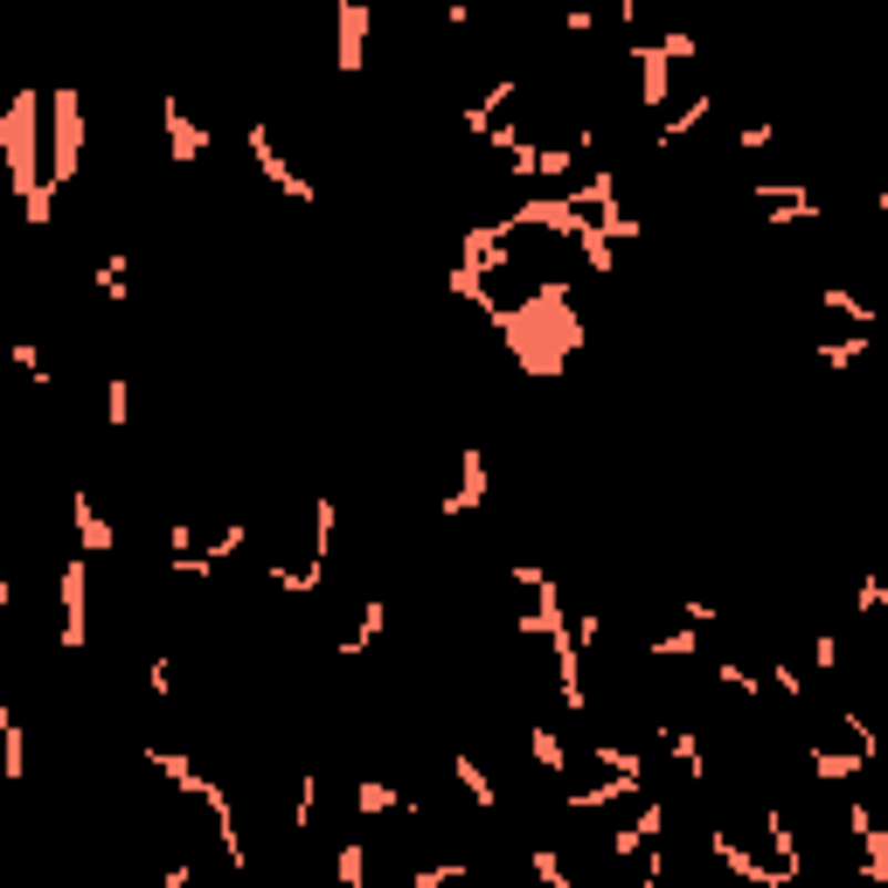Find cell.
Masks as SVG:
<instances>
[{
	"instance_id": "1",
	"label": "cell",
	"mask_w": 888,
	"mask_h": 888,
	"mask_svg": "<svg viewBox=\"0 0 888 888\" xmlns=\"http://www.w3.org/2000/svg\"><path fill=\"white\" fill-rule=\"evenodd\" d=\"M0 146H8V180H14V195L21 202H35L42 195V180H35V91H21L8 112H0Z\"/></svg>"
},
{
	"instance_id": "2",
	"label": "cell",
	"mask_w": 888,
	"mask_h": 888,
	"mask_svg": "<svg viewBox=\"0 0 888 888\" xmlns=\"http://www.w3.org/2000/svg\"><path fill=\"white\" fill-rule=\"evenodd\" d=\"M84 161V97L56 91V140H49V188H63Z\"/></svg>"
},
{
	"instance_id": "3",
	"label": "cell",
	"mask_w": 888,
	"mask_h": 888,
	"mask_svg": "<svg viewBox=\"0 0 888 888\" xmlns=\"http://www.w3.org/2000/svg\"><path fill=\"white\" fill-rule=\"evenodd\" d=\"M244 146H250V161H257V174H265L271 188H285V195H292V202H306V208L320 202V188H312V180H306V174H299V167L285 161L278 146H271V125H265V118H257L250 133H244Z\"/></svg>"
},
{
	"instance_id": "4",
	"label": "cell",
	"mask_w": 888,
	"mask_h": 888,
	"mask_svg": "<svg viewBox=\"0 0 888 888\" xmlns=\"http://www.w3.org/2000/svg\"><path fill=\"white\" fill-rule=\"evenodd\" d=\"M56 590H63V646H70V652H84V639H91V624H84V618H91V611H84V590H91V556H70Z\"/></svg>"
},
{
	"instance_id": "5",
	"label": "cell",
	"mask_w": 888,
	"mask_h": 888,
	"mask_svg": "<svg viewBox=\"0 0 888 888\" xmlns=\"http://www.w3.org/2000/svg\"><path fill=\"white\" fill-rule=\"evenodd\" d=\"M486 493H493L486 452H479V444H458V486L444 493V514H473V507H486Z\"/></svg>"
},
{
	"instance_id": "6",
	"label": "cell",
	"mask_w": 888,
	"mask_h": 888,
	"mask_svg": "<svg viewBox=\"0 0 888 888\" xmlns=\"http://www.w3.org/2000/svg\"><path fill=\"white\" fill-rule=\"evenodd\" d=\"M847 826H854V840H860V875H868L875 888H888V833L875 826V813H868V805H847Z\"/></svg>"
},
{
	"instance_id": "7",
	"label": "cell",
	"mask_w": 888,
	"mask_h": 888,
	"mask_svg": "<svg viewBox=\"0 0 888 888\" xmlns=\"http://www.w3.org/2000/svg\"><path fill=\"white\" fill-rule=\"evenodd\" d=\"M333 21H341V76H354L361 63H369V8H361V0H341V8H333Z\"/></svg>"
},
{
	"instance_id": "8",
	"label": "cell",
	"mask_w": 888,
	"mask_h": 888,
	"mask_svg": "<svg viewBox=\"0 0 888 888\" xmlns=\"http://www.w3.org/2000/svg\"><path fill=\"white\" fill-rule=\"evenodd\" d=\"M146 764L161 771L180 798H202L208 785H216V777H202V771H195V756H188V750H161V743H153V750H146Z\"/></svg>"
},
{
	"instance_id": "9",
	"label": "cell",
	"mask_w": 888,
	"mask_h": 888,
	"mask_svg": "<svg viewBox=\"0 0 888 888\" xmlns=\"http://www.w3.org/2000/svg\"><path fill=\"white\" fill-rule=\"evenodd\" d=\"M202 153H208V133H202V125L167 97V161H174V167H195Z\"/></svg>"
},
{
	"instance_id": "10",
	"label": "cell",
	"mask_w": 888,
	"mask_h": 888,
	"mask_svg": "<svg viewBox=\"0 0 888 888\" xmlns=\"http://www.w3.org/2000/svg\"><path fill=\"white\" fill-rule=\"evenodd\" d=\"M805 764H813V777H833V785H847V777H860L875 764L868 750H826V743H805Z\"/></svg>"
},
{
	"instance_id": "11",
	"label": "cell",
	"mask_w": 888,
	"mask_h": 888,
	"mask_svg": "<svg viewBox=\"0 0 888 888\" xmlns=\"http://www.w3.org/2000/svg\"><path fill=\"white\" fill-rule=\"evenodd\" d=\"M70 514H76V541H84V556H112V520L97 514V500H91V493H76V500H70Z\"/></svg>"
},
{
	"instance_id": "12",
	"label": "cell",
	"mask_w": 888,
	"mask_h": 888,
	"mask_svg": "<svg viewBox=\"0 0 888 888\" xmlns=\"http://www.w3.org/2000/svg\"><path fill=\"white\" fill-rule=\"evenodd\" d=\"M764 840H771V854H777V875L798 881V875H805V854H798V833H792L785 819H777V805L764 813Z\"/></svg>"
},
{
	"instance_id": "13",
	"label": "cell",
	"mask_w": 888,
	"mask_h": 888,
	"mask_svg": "<svg viewBox=\"0 0 888 888\" xmlns=\"http://www.w3.org/2000/svg\"><path fill=\"white\" fill-rule=\"evenodd\" d=\"M452 777H458V785H465V798H473L479 805V813H500V785H493V777L479 771V756H452Z\"/></svg>"
},
{
	"instance_id": "14",
	"label": "cell",
	"mask_w": 888,
	"mask_h": 888,
	"mask_svg": "<svg viewBox=\"0 0 888 888\" xmlns=\"http://www.w3.org/2000/svg\"><path fill=\"white\" fill-rule=\"evenodd\" d=\"M354 805H361V819H382V813H410V798L389 785V777H361L354 785Z\"/></svg>"
},
{
	"instance_id": "15",
	"label": "cell",
	"mask_w": 888,
	"mask_h": 888,
	"mask_svg": "<svg viewBox=\"0 0 888 888\" xmlns=\"http://www.w3.org/2000/svg\"><path fill=\"white\" fill-rule=\"evenodd\" d=\"M819 299H826V312H840V320H854L860 333H875V306H868V299H860V292H854V285H826V292H819Z\"/></svg>"
},
{
	"instance_id": "16",
	"label": "cell",
	"mask_w": 888,
	"mask_h": 888,
	"mask_svg": "<svg viewBox=\"0 0 888 888\" xmlns=\"http://www.w3.org/2000/svg\"><path fill=\"white\" fill-rule=\"evenodd\" d=\"M528 756H535V764H541L548 777H562V771H569V750H562L556 729H528Z\"/></svg>"
},
{
	"instance_id": "17",
	"label": "cell",
	"mask_w": 888,
	"mask_h": 888,
	"mask_svg": "<svg viewBox=\"0 0 888 888\" xmlns=\"http://www.w3.org/2000/svg\"><path fill=\"white\" fill-rule=\"evenodd\" d=\"M597 764H605L611 777H632V785H646V756H639V750H624V743H611V736L597 743Z\"/></svg>"
},
{
	"instance_id": "18",
	"label": "cell",
	"mask_w": 888,
	"mask_h": 888,
	"mask_svg": "<svg viewBox=\"0 0 888 888\" xmlns=\"http://www.w3.org/2000/svg\"><path fill=\"white\" fill-rule=\"evenodd\" d=\"M646 652H652V660H694V652H701V632H694V624H673V632H660Z\"/></svg>"
},
{
	"instance_id": "19",
	"label": "cell",
	"mask_w": 888,
	"mask_h": 888,
	"mask_svg": "<svg viewBox=\"0 0 888 888\" xmlns=\"http://www.w3.org/2000/svg\"><path fill=\"white\" fill-rule=\"evenodd\" d=\"M0 750H8V777L29 771V743H21V715L14 709H0Z\"/></svg>"
},
{
	"instance_id": "20",
	"label": "cell",
	"mask_w": 888,
	"mask_h": 888,
	"mask_svg": "<svg viewBox=\"0 0 888 888\" xmlns=\"http://www.w3.org/2000/svg\"><path fill=\"white\" fill-rule=\"evenodd\" d=\"M333 875H341V888H361V881H369V847H361V840H341V854H333Z\"/></svg>"
},
{
	"instance_id": "21",
	"label": "cell",
	"mask_w": 888,
	"mask_h": 888,
	"mask_svg": "<svg viewBox=\"0 0 888 888\" xmlns=\"http://www.w3.org/2000/svg\"><path fill=\"white\" fill-rule=\"evenodd\" d=\"M868 341H875V333H847V341H819V361H826V369H854V361L868 354Z\"/></svg>"
},
{
	"instance_id": "22",
	"label": "cell",
	"mask_w": 888,
	"mask_h": 888,
	"mask_svg": "<svg viewBox=\"0 0 888 888\" xmlns=\"http://www.w3.org/2000/svg\"><path fill=\"white\" fill-rule=\"evenodd\" d=\"M125 271H133V257H125V250H112V257H104V265H97V292L112 299V306L125 299Z\"/></svg>"
},
{
	"instance_id": "23",
	"label": "cell",
	"mask_w": 888,
	"mask_h": 888,
	"mask_svg": "<svg viewBox=\"0 0 888 888\" xmlns=\"http://www.w3.org/2000/svg\"><path fill=\"white\" fill-rule=\"evenodd\" d=\"M473 868H465V860H431V868H416L410 875V888H444V881H465Z\"/></svg>"
},
{
	"instance_id": "24",
	"label": "cell",
	"mask_w": 888,
	"mask_h": 888,
	"mask_svg": "<svg viewBox=\"0 0 888 888\" xmlns=\"http://www.w3.org/2000/svg\"><path fill=\"white\" fill-rule=\"evenodd\" d=\"M715 681H722V688H736L743 701H756V694H764V681H756V673H750V667H729V660L715 667Z\"/></svg>"
},
{
	"instance_id": "25",
	"label": "cell",
	"mask_w": 888,
	"mask_h": 888,
	"mask_svg": "<svg viewBox=\"0 0 888 888\" xmlns=\"http://www.w3.org/2000/svg\"><path fill=\"white\" fill-rule=\"evenodd\" d=\"M312 813H320V777H299V805H292V826L306 833V826H312Z\"/></svg>"
},
{
	"instance_id": "26",
	"label": "cell",
	"mask_w": 888,
	"mask_h": 888,
	"mask_svg": "<svg viewBox=\"0 0 888 888\" xmlns=\"http://www.w3.org/2000/svg\"><path fill=\"white\" fill-rule=\"evenodd\" d=\"M104 416H112V424H125V416H133V396H125L118 375H112V389H104Z\"/></svg>"
},
{
	"instance_id": "27",
	"label": "cell",
	"mask_w": 888,
	"mask_h": 888,
	"mask_svg": "<svg viewBox=\"0 0 888 888\" xmlns=\"http://www.w3.org/2000/svg\"><path fill=\"white\" fill-rule=\"evenodd\" d=\"M681 618H688V624H694V632H709V624H715V618H722V611H715V605H709V597H688V605H681Z\"/></svg>"
},
{
	"instance_id": "28",
	"label": "cell",
	"mask_w": 888,
	"mask_h": 888,
	"mask_svg": "<svg viewBox=\"0 0 888 888\" xmlns=\"http://www.w3.org/2000/svg\"><path fill=\"white\" fill-rule=\"evenodd\" d=\"M646 888H667V840L646 847Z\"/></svg>"
},
{
	"instance_id": "29",
	"label": "cell",
	"mask_w": 888,
	"mask_h": 888,
	"mask_svg": "<svg viewBox=\"0 0 888 888\" xmlns=\"http://www.w3.org/2000/svg\"><path fill=\"white\" fill-rule=\"evenodd\" d=\"M854 605H860V611H888V577H868V584H860V597H854Z\"/></svg>"
},
{
	"instance_id": "30",
	"label": "cell",
	"mask_w": 888,
	"mask_h": 888,
	"mask_svg": "<svg viewBox=\"0 0 888 888\" xmlns=\"http://www.w3.org/2000/svg\"><path fill=\"white\" fill-rule=\"evenodd\" d=\"M188 881H195V868H188V860H174V868L161 875V888H188Z\"/></svg>"
},
{
	"instance_id": "31",
	"label": "cell",
	"mask_w": 888,
	"mask_h": 888,
	"mask_svg": "<svg viewBox=\"0 0 888 888\" xmlns=\"http://www.w3.org/2000/svg\"><path fill=\"white\" fill-rule=\"evenodd\" d=\"M736 888H792V881H736Z\"/></svg>"
},
{
	"instance_id": "32",
	"label": "cell",
	"mask_w": 888,
	"mask_h": 888,
	"mask_svg": "<svg viewBox=\"0 0 888 888\" xmlns=\"http://www.w3.org/2000/svg\"><path fill=\"white\" fill-rule=\"evenodd\" d=\"M875 208H881V216H888V188H881V195H875Z\"/></svg>"
}]
</instances>
